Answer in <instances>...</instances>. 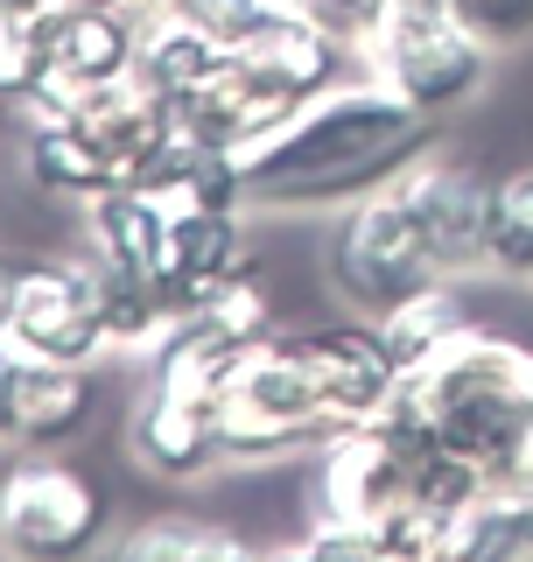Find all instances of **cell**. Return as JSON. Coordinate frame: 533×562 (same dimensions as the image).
<instances>
[{
  "label": "cell",
  "instance_id": "ffe728a7",
  "mask_svg": "<svg viewBox=\"0 0 533 562\" xmlns=\"http://www.w3.org/2000/svg\"><path fill=\"white\" fill-rule=\"evenodd\" d=\"M140 183H148L155 198H169V204H239L246 211V155L211 148V140L175 127L162 140V155L140 169Z\"/></svg>",
  "mask_w": 533,
  "mask_h": 562
},
{
  "label": "cell",
  "instance_id": "7a4b0ae2",
  "mask_svg": "<svg viewBox=\"0 0 533 562\" xmlns=\"http://www.w3.org/2000/svg\"><path fill=\"white\" fill-rule=\"evenodd\" d=\"M394 415L477 464L485 479L533 471V351L506 330L470 324L435 359L400 373Z\"/></svg>",
  "mask_w": 533,
  "mask_h": 562
},
{
  "label": "cell",
  "instance_id": "7402d4cb",
  "mask_svg": "<svg viewBox=\"0 0 533 562\" xmlns=\"http://www.w3.org/2000/svg\"><path fill=\"white\" fill-rule=\"evenodd\" d=\"M92 274H99V316H105L113 359H148V351L162 345V330L175 324L169 295L155 289L148 274H127V268H113V260H99V254H92Z\"/></svg>",
  "mask_w": 533,
  "mask_h": 562
},
{
  "label": "cell",
  "instance_id": "cb8c5ba5",
  "mask_svg": "<svg viewBox=\"0 0 533 562\" xmlns=\"http://www.w3.org/2000/svg\"><path fill=\"white\" fill-rule=\"evenodd\" d=\"M485 274L533 281V162L491 176L485 190Z\"/></svg>",
  "mask_w": 533,
  "mask_h": 562
},
{
  "label": "cell",
  "instance_id": "9a60e30c",
  "mask_svg": "<svg viewBox=\"0 0 533 562\" xmlns=\"http://www.w3.org/2000/svg\"><path fill=\"white\" fill-rule=\"evenodd\" d=\"M175 113V127L183 134H197V140H211V148H233V155H246V148H260L266 134L281 127V120L295 113V99H281L266 78H253L239 57H225L211 78L197 85L190 99H175L169 105Z\"/></svg>",
  "mask_w": 533,
  "mask_h": 562
},
{
  "label": "cell",
  "instance_id": "4316f807",
  "mask_svg": "<svg viewBox=\"0 0 533 562\" xmlns=\"http://www.w3.org/2000/svg\"><path fill=\"white\" fill-rule=\"evenodd\" d=\"M274 8H281V0H190L183 14H197V22L218 35L225 49H239V43H246V35H253Z\"/></svg>",
  "mask_w": 533,
  "mask_h": 562
},
{
  "label": "cell",
  "instance_id": "1f68e13d",
  "mask_svg": "<svg viewBox=\"0 0 533 562\" xmlns=\"http://www.w3.org/2000/svg\"><path fill=\"white\" fill-rule=\"evenodd\" d=\"M190 0H134V14H183Z\"/></svg>",
  "mask_w": 533,
  "mask_h": 562
},
{
  "label": "cell",
  "instance_id": "ba28073f",
  "mask_svg": "<svg viewBox=\"0 0 533 562\" xmlns=\"http://www.w3.org/2000/svg\"><path fill=\"white\" fill-rule=\"evenodd\" d=\"M8 338L29 359H64V366H99L113 359L105 345V316H99V274L92 254L64 260V254H29L22 281H14V324Z\"/></svg>",
  "mask_w": 533,
  "mask_h": 562
},
{
  "label": "cell",
  "instance_id": "3957f363",
  "mask_svg": "<svg viewBox=\"0 0 533 562\" xmlns=\"http://www.w3.org/2000/svg\"><path fill=\"white\" fill-rule=\"evenodd\" d=\"M491 57L499 49L477 35L450 0H386V14L359 43V64L379 85H394L407 105L450 120L491 85Z\"/></svg>",
  "mask_w": 533,
  "mask_h": 562
},
{
  "label": "cell",
  "instance_id": "7c38bea8",
  "mask_svg": "<svg viewBox=\"0 0 533 562\" xmlns=\"http://www.w3.org/2000/svg\"><path fill=\"white\" fill-rule=\"evenodd\" d=\"M134 43H140L134 8H70V0H57L43 14V57H49L43 99H84L99 85L134 78Z\"/></svg>",
  "mask_w": 533,
  "mask_h": 562
},
{
  "label": "cell",
  "instance_id": "d4e9b609",
  "mask_svg": "<svg viewBox=\"0 0 533 562\" xmlns=\"http://www.w3.org/2000/svg\"><path fill=\"white\" fill-rule=\"evenodd\" d=\"M49 57H43V22H8L0 14V113H22L43 99Z\"/></svg>",
  "mask_w": 533,
  "mask_h": 562
},
{
  "label": "cell",
  "instance_id": "2e32d148",
  "mask_svg": "<svg viewBox=\"0 0 533 562\" xmlns=\"http://www.w3.org/2000/svg\"><path fill=\"white\" fill-rule=\"evenodd\" d=\"M99 415V366L29 359L14 380V450H70Z\"/></svg>",
  "mask_w": 533,
  "mask_h": 562
},
{
  "label": "cell",
  "instance_id": "52a82bcc",
  "mask_svg": "<svg viewBox=\"0 0 533 562\" xmlns=\"http://www.w3.org/2000/svg\"><path fill=\"white\" fill-rule=\"evenodd\" d=\"M274 330H281L274 324V295H266V281L246 268V274L225 281V289H211L204 303L175 310V324L162 330V345L148 351V380L218 401L225 373H233L260 338H274Z\"/></svg>",
  "mask_w": 533,
  "mask_h": 562
},
{
  "label": "cell",
  "instance_id": "ac0fdd59",
  "mask_svg": "<svg viewBox=\"0 0 533 562\" xmlns=\"http://www.w3.org/2000/svg\"><path fill=\"white\" fill-rule=\"evenodd\" d=\"M84 239H92L99 260L127 274H148L162 268V246H169V198H155L148 183H120L105 198L84 204Z\"/></svg>",
  "mask_w": 533,
  "mask_h": 562
},
{
  "label": "cell",
  "instance_id": "83f0119b",
  "mask_svg": "<svg viewBox=\"0 0 533 562\" xmlns=\"http://www.w3.org/2000/svg\"><path fill=\"white\" fill-rule=\"evenodd\" d=\"M288 8H302L309 22H324L330 35H344V43H365L372 22L386 14V0H288Z\"/></svg>",
  "mask_w": 533,
  "mask_h": 562
},
{
  "label": "cell",
  "instance_id": "603a6c76",
  "mask_svg": "<svg viewBox=\"0 0 533 562\" xmlns=\"http://www.w3.org/2000/svg\"><path fill=\"white\" fill-rule=\"evenodd\" d=\"M113 555H127V562H233V555H253V541L204 514H155V520L127 527L113 541Z\"/></svg>",
  "mask_w": 533,
  "mask_h": 562
},
{
  "label": "cell",
  "instance_id": "4fadbf2b",
  "mask_svg": "<svg viewBox=\"0 0 533 562\" xmlns=\"http://www.w3.org/2000/svg\"><path fill=\"white\" fill-rule=\"evenodd\" d=\"M246 268H253V246H246L239 204H169V246L155 268V289L169 295V310L204 303L211 289H225Z\"/></svg>",
  "mask_w": 533,
  "mask_h": 562
},
{
  "label": "cell",
  "instance_id": "4dcf8cb0",
  "mask_svg": "<svg viewBox=\"0 0 533 562\" xmlns=\"http://www.w3.org/2000/svg\"><path fill=\"white\" fill-rule=\"evenodd\" d=\"M49 8H57V0H0V14H8V22H43Z\"/></svg>",
  "mask_w": 533,
  "mask_h": 562
},
{
  "label": "cell",
  "instance_id": "30bf717a",
  "mask_svg": "<svg viewBox=\"0 0 533 562\" xmlns=\"http://www.w3.org/2000/svg\"><path fill=\"white\" fill-rule=\"evenodd\" d=\"M394 190L442 274H485V176L450 162V155H421L415 169L394 176Z\"/></svg>",
  "mask_w": 533,
  "mask_h": 562
},
{
  "label": "cell",
  "instance_id": "5b68a950",
  "mask_svg": "<svg viewBox=\"0 0 533 562\" xmlns=\"http://www.w3.org/2000/svg\"><path fill=\"white\" fill-rule=\"evenodd\" d=\"M324 274L337 289V303L351 316H386L394 303H407L415 289H429L442 281L429 239H421V225L407 218L400 190H372V198L344 204L324 239Z\"/></svg>",
  "mask_w": 533,
  "mask_h": 562
},
{
  "label": "cell",
  "instance_id": "f546056e",
  "mask_svg": "<svg viewBox=\"0 0 533 562\" xmlns=\"http://www.w3.org/2000/svg\"><path fill=\"white\" fill-rule=\"evenodd\" d=\"M14 281H22V260L0 246V338H8V324H14Z\"/></svg>",
  "mask_w": 533,
  "mask_h": 562
},
{
  "label": "cell",
  "instance_id": "9c48e42d",
  "mask_svg": "<svg viewBox=\"0 0 533 562\" xmlns=\"http://www.w3.org/2000/svg\"><path fill=\"white\" fill-rule=\"evenodd\" d=\"M302 366H309L316 394H324L330 429H351V422H372L394 408L400 394V359L386 351L379 324L372 316H344V324H316V330H288Z\"/></svg>",
  "mask_w": 533,
  "mask_h": 562
},
{
  "label": "cell",
  "instance_id": "277c9868",
  "mask_svg": "<svg viewBox=\"0 0 533 562\" xmlns=\"http://www.w3.org/2000/svg\"><path fill=\"white\" fill-rule=\"evenodd\" d=\"M218 436H225V464H260V457H288L316 450L330 436L324 394H316L309 366L288 330L260 338L218 386Z\"/></svg>",
  "mask_w": 533,
  "mask_h": 562
},
{
  "label": "cell",
  "instance_id": "5bb4252c",
  "mask_svg": "<svg viewBox=\"0 0 533 562\" xmlns=\"http://www.w3.org/2000/svg\"><path fill=\"white\" fill-rule=\"evenodd\" d=\"M233 57L253 70V78L274 85L281 99L309 105L316 92H330V85H344V78H351V64H359V43L330 35L324 22H309L302 8H288V0H281V8L266 14V22L233 49Z\"/></svg>",
  "mask_w": 533,
  "mask_h": 562
},
{
  "label": "cell",
  "instance_id": "44dd1931",
  "mask_svg": "<svg viewBox=\"0 0 533 562\" xmlns=\"http://www.w3.org/2000/svg\"><path fill=\"white\" fill-rule=\"evenodd\" d=\"M372 324H379L386 351H394L400 373H407V366L435 359V351L450 345L456 330H470L477 316H470V303H464V274H442V281H429V289H415L407 303H394L386 316H372Z\"/></svg>",
  "mask_w": 533,
  "mask_h": 562
},
{
  "label": "cell",
  "instance_id": "8992f818",
  "mask_svg": "<svg viewBox=\"0 0 533 562\" xmlns=\"http://www.w3.org/2000/svg\"><path fill=\"white\" fill-rule=\"evenodd\" d=\"M105 485L64 450H8L0 464V549L29 562L92 555L105 541Z\"/></svg>",
  "mask_w": 533,
  "mask_h": 562
},
{
  "label": "cell",
  "instance_id": "e0dca14e",
  "mask_svg": "<svg viewBox=\"0 0 533 562\" xmlns=\"http://www.w3.org/2000/svg\"><path fill=\"white\" fill-rule=\"evenodd\" d=\"M233 49L211 35L197 14H140V43H134V85L148 99H162V105H175V99H190L197 85L218 70Z\"/></svg>",
  "mask_w": 533,
  "mask_h": 562
},
{
  "label": "cell",
  "instance_id": "8fae6325",
  "mask_svg": "<svg viewBox=\"0 0 533 562\" xmlns=\"http://www.w3.org/2000/svg\"><path fill=\"white\" fill-rule=\"evenodd\" d=\"M127 450L148 479L162 485H197L225 464V436H218V401L183 394V386L148 380L127 415Z\"/></svg>",
  "mask_w": 533,
  "mask_h": 562
},
{
  "label": "cell",
  "instance_id": "d6a6232c",
  "mask_svg": "<svg viewBox=\"0 0 533 562\" xmlns=\"http://www.w3.org/2000/svg\"><path fill=\"white\" fill-rule=\"evenodd\" d=\"M70 8H134V0H70Z\"/></svg>",
  "mask_w": 533,
  "mask_h": 562
},
{
  "label": "cell",
  "instance_id": "f1b7e54d",
  "mask_svg": "<svg viewBox=\"0 0 533 562\" xmlns=\"http://www.w3.org/2000/svg\"><path fill=\"white\" fill-rule=\"evenodd\" d=\"M14 380H22V345L0 338V450H14Z\"/></svg>",
  "mask_w": 533,
  "mask_h": 562
},
{
  "label": "cell",
  "instance_id": "d6986e66",
  "mask_svg": "<svg viewBox=\"0 0 533 562\" xmlns=\"http://www.w3.org/2000/svg\"><path fill=\"white\" fill-rule=\"evenodd\" d=\"M533 555V471L491 479L450 520V562H520Z\"/></svg>",
  "mask_w": 533,
  "mask_h": 562
},
{
  "label": "cell",
  "instance_id": "484cf974",
  "mask_svg": "<svg viewBox=\"0 0 533 562\" xmlns=\"http://www.w3.org/2000/svg\"><path fill=\"white\" fill-rule=\"evenodd\" d=\"M464 22L485 35L491 49H520L533 43V0H450Z\"/></svg>",
  "mask_w": 533,
  "mask_h": 562
},
{
  "label": "cell",
  "instance_id": "6da1fadb",
  "mask_svg": "<svg viewBox=\"0 0 533 562\" xmlns=\"http://www.w3.org/2000/svg\"><path fill=\"white\" fill-rule=\"evenodd\" d=\"M442 120L407 105L394 85L344 78L295 105L260 148H246V211H344L435 155Z\"/></svg>",
  "mask_w": 533,
  "mask_h": 562
}]
</instances>
